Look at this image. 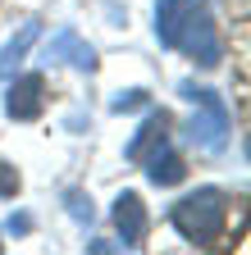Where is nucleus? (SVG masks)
<instances>
[{"label":"nucleus","mask_w":251,"mask_h":255,"mask_svg":"<svg viewBox=\"0 0 251 255\" xmlns=\"http://www.w3.org/2000/svg\"><path fill=\"white\" fill-rule=\"evenodd\" d=\"M224 219H229V201H224L219 187H197V191H187L183 201L169 205V223L192 246H210L224 233Z\"/></svg>","instance_id":"nucleus-1"},{"label":"nucleus","mask_w":251,"mask_h":255,"mask_svg":"<svg viewBox=\"0 0 251 255\" xmlns=\"http://www.w3.org/2000/svg\"><path fill=\"white\" fill-rule=\"evenodd\" d=\"M183 96L197 105L192 123H187V141H192L197 150H206V155L224 150V146H229V128H233L229 105L219 101V96H215L210 87H192V82H183Z\"/></svg>","instance_id":"nucleus-2"},{"label":"nucleus","mask_w":251,"mask_h":255,"mask_svg":"<svg viewBox=\"0 0 251 255\" xmlns=\"http://www.w3.org/2000/svg\"><path fill=\"white\" fill-rule=\"evenodd\" d=\"M178 50H187L201 69H215L219 59H224V46H219V32H215V18L201 0H187V14L178 23V37H174Z\"/></svg>","instance_id":"nucleus-3"},{"label":"nucleus","mask_w":251,"mask_h":255,"mask_svg":"<svg viewBox=\"0 0 251 255\" xmlns=\"http://www.w3.org/2000/svg\"><path fill=\"white\" fill-rule=\"evenodd\" d=\"M46 59L50 64H69V69H78V73H96V50H91L73 27H59L46 41Z\"/></svg>","instance_id":"nucleus-4"},{"label":"nucleus","mask_w":251,"mask_h":255,"mask_svg":"<svg viewBox=\"0 0 251 255\" xmlns=\"http://www.w3.org/2000/svg\"><path fill=\"white\" fill-rule=\"evenodd\" d=\"M137 164H146V178L155 182V187H174V182H183V155L169 146V137H160V141H151V150L137 159Z\"/></svg>","instance_id":"nucleus-5"},{"label":"nucleus","mask_w":251,"mask_h":255,"mask_svg":"<svg viewBox=\"0 0 251 255\" xmlns=\"http://www.w3.org/2000/svg\"><path fill=\"white\" fill-rule=\"evenodd\" d=\"M114 228H119V237H123L128 251L142 246V237H146V205H142L137 191H119V201H114Z\"/></svg>","instance_id":"nucleus-6"},{"label":"nucleus","mask_w":251,"mask_h":255,"mask_svg":"<svg viewBox=\"0 0 251 255\" xmlns=\"http://www.w3.org/2000/svg\"><path fill=\"white\" fill-rule=\"evenodd\" d=\"M41 105H46V78H41V73H27V78H18V82L9 87V101H5L9 119L27 123V119L41 114Z\"/></svg>","instance_id":"nucleus-7"},{"label":"nucleus","mask_w":251,"mask_h":255,"mask_svg":"<svg viewBox=\"0 0 251 255\" xmlns=\"http://www.w3.org/2000/svg\"><path fill=\"white\" fill-rule=\"evenodd\" d=\"M37 37H41V18H27V23L18 27V37H9L5 46H0V82L14 78V69L23 64V55L37 46Z\"/></svg>","instance_id":"nucleus-8"},{"label":"nucleus","mask_w":251,"mask_h":255,"mask_svg":"<svg viewBox=\"0 0 251 255\" xmlns=\"http://www.w3.org/2000/svg\"><path fill=\"white\" fill-rule=\"evenodd\" d=\"M165 128H169V114H165V110H151V114L142 119V128L133 132V141L123 146V159H133V164H137V159L151 150V141H160V137H165Z\"/></svg>","instance_id":"nucleus-9"},{"label":"nucleus","mask_w":251,"mask_h":255,"mask_svg":"<svg viewBox=\"0 0 251 255\" xmlns=\"http://www.w3.org/2000/svg\"><path fill=\"white\" fill-rule=\"evenodd\" d=\"M183 14H187V0H155V37H160V46H174Z\"/></svg>","instance_id":"nucleus-10"},{"label":"nucleus","mask_w":251,"mask_h":255,"mask_svg":"<svg viewBox=\"0 0 251 255\" xmlns=\"http://www.w3.org/2000/svg\"><path fill=\"white\" fill-rule=\"evenodd\" d=\"M114 114H128V110H146V91L142 87H128V91H119L114 101H110Z\"/></svg>","instance_id":"nucleus-11"},{"label":"nucleus","mask_w":251,"mask_h":255,"mask_svg":"<svg viewBox=\"0 0 251 255\" xmlns=\"http://www.w3.org/2000/svg\"><path fill=\"white\" fill-rule=\"evenodd\" d=\"M64 205H69V214L78 219V223H91V196H82V191H64Z\"/></svg>","instance_id":"nucleus-12"},{"label":"nucleus","mask_w":251,"mask_h":255,"mask_svg":"<svg viewBox=\"0 0 251 255\" xmlns=\"http://www.w3.org/2000/svg\"><path fill=\"white\" fill-rule=\"evenodd\" d=\"M14 191H18V169L0 159V196H14Z\"/></svg>","instance_id":"nucleus-13"}]
</instances>
